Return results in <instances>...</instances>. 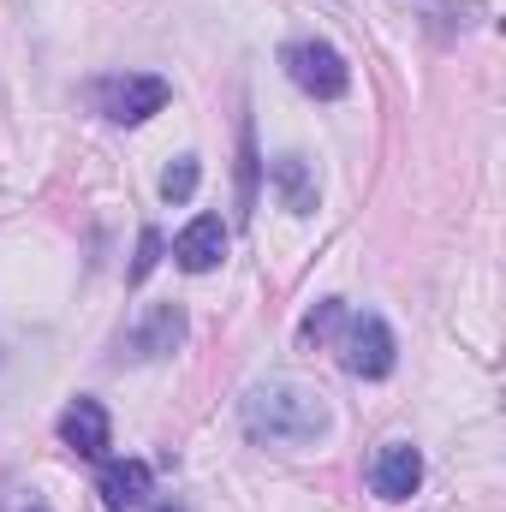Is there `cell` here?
Here are the masks:
<instances>
[{
	"label": "cell",
	"mask_w": 506,
	"mask_h": 512,
	"mask_svg": "<svg viewBox=\"0 0 506 512\" xmlns=\"http://www.w3.org/2000/svg\"><path fill=\"white\" fill-rule=\"evenodd\" d=\"M149 489H155V477H149V465H143V459H108V465H102V477H96L102 507H114V512L143 507V501H149Z\"/></svg>",
	"instance_id": "obj_7"
},
{
	"label": "cell",
	"mask_w": 506,
	"mask_h": 512,
	"mask_svg": "<svg viewBox=\"0 0 506 512\" xmlns=\"http://www.w3.org/2000/svg\"><path fill=\"white\" fill-rule=\"evenodd\" d=\"M286 72H292V84H298L304 96H316V102H340V96L352 90V66H346L340 48H328V42H292V48H286Z\"/></svg>",
	"instance_id": "obj_3"
},
{
	"label": "cell",
	"mask_w": 506,
	"mask_h": 512,
	"mask_svg": "<svg viewBox=\"0 0 506 512\" xmlns=\"http://www.w3.org/2000/svg\"><path fill=\"white\" fill-rule=\"evenodd\" d=\"M155 256H161V233H155V227H143V239H137V262H131V280H149Z\"/></svg>",
	"instance_id": "obj_14"
},
{
	"label": "cell",
	"mask_w": 506,
	"mask_h": 512,
	"mask_svg": "<svg viewBox=\"0 0 506 512\" xmlns=\"http://www.w3.org/2000/svg\"><path fill=\"white\" fill-rule=\"evenodd\" d=\"M239 203H256V137L251 126H239Z\"/></svg>",
	"instance_id": "obj_13"
},
{
	"label": "cell",
	"mask_w": 506,
	"mask_h": 512,
	"mask_svg": "<svg viewBox=\"0 0 506 512\" xmlns=\"http://www.w3.org/2000/svg\"><path fill=\"white\" fill-rule=\"evenodd\" d=\"M393 358H399L393 328L381 316H370V310L364 316L346 310V322H340V364L352 376H364V382H381V376H393Z\"/></svg>",
	"instance_id": "obj_2"
},
{
	"label": "cell",
	"mask_w": 506,
	"mask_h": 512,
	"mask_svg": "<svg viewBox=\"0 0 506 512\" xmlns=\"http://www.w3.org/2000/svg\"><path fill=\"white\" fill-rule=\"evenodd\" d=\"M221 256H227V227H221V215H197V221L173 239V262H179L185 274H209Z\"/></svg>",
	"instance_id": "obj_6"
},
{
	"label": "cell",
	"mask_w": 506,
	"mask_h": 512,
	"mask_svg": "<svg viewBox=\"0 0 506 512\" xmlns=\"http://www.w3.org/2000/svg\"><path fill=\"white\" fill-rule=\"evenodd\" d=\"M340 322H346V304H340V298H322V304L304 316L298 340H304V346H322V340H334V328H340Z\"/></svg>",
	"instance_id": "obj_12"
},
{
	"label": "cell",
	"mask_w": 506,
	"mask_h": 512,
	"mask_svg": "<svg viewBox=\"0 0 506 512\" xmlns=\"http://www.w3.org/2000/svg\"><path fill=\"white\" fill-rule=\"evenodd\" d=\"M179 340H185V310L179 304H155L126 334L131 358H167V352H179Z\"/></svg>",
	"instance_id": "obj_9"
},
{
	"label": "cell",
	"mask_w": 506,
	"mask_h": 512,
	"mask_svg": "<svg viewBox=\"0 0 506 512\" xmlns=\"http://www.w3.org/2000/svg\"><path fill=\"white\" fill-rule=\"evenodd\" d=\"M268 173H274V191H280V203H286L292 215H310V209H316L322 191H316V173H310L304 155H274Z\"/></svg>",
	"instance_id": "obj_10"
},
{
	"label": "cell",
	"mask_w": 506,
	"mask_h": 512,
	"mask_svg": "<svg viewBox=\"0 0 506 512\" xmlns=\"http://www.w3.org/2000/svg\"><path fill=\"white\" fill-rule=\"evenodd\" d=\"M423 483V453L411 441H387L376 459H370V489L381 501H411Z\"/></svg>",
	"instance_id": "obj_5"
},
{
	"label": "cell",
	"mask_w": 506,
	"mask_h": 512,
	"mask_svg": "<svg viewBox=\"0 0 506 512\" xmlns=\"http://www.w3.org/2000/svg\"><path fill=\"white\" fill-rule=\"evenodd\" d=\"M0 512H48V501H42L36 489H6V495H0Z\"/></svg>",
	"instance_id": "obj_15"
},
{
	"label": "cell",
	"mask_w": 506,
	"mask_h": 512,
	"mask_svg": "<svg viewBox=\"0 0 506 512\" xmlns=\"http://www.w3.org/2000/svg\"><path fill=\"white\" fill-rule=\"evenodd\" d=\"M239 417H245V435L262 447H310L328 435V399L310 382H292V376L256 382L239 405Z\"/></svg>",
	"instance_id": "obj_1"
},
{
	"label": "cell",
	"mask_w": 506,
	"mask_h": 512,
	"mask_svg": "<svg viewBox=\"0 0 506 512\" xmlns=\"http://www.w3.org/2000/svg\"><path fill=\"white\" fill-rule=\"evenodd\" d=\"M96 108L114 120V126H143L149 114L167 108V84L155 72H120V78H102L96 84Z\"/></svg>",
	"instance_id": "obj_4"
},
{
	"label": "cell",
	"mask_w": 506,
	"mask_h": 512,
	"mask_svg": "<svg viewBox=\"0 0 506 512\" xmlns=\"http://www.w3.org/2000/svg\"><path fill=\"white\" fill-rule=\"evenodd\" d=\"M197 179H203V161H197V155H179V161L161 173V197H167V203H191V197H197Z\"/></svg>",
	"instance_id": "obj_11"
},
{
	"label": "cell",
	"mask_w": 506,
	"mask_h": 512,
	"mask_svg": "<svg viewBox=\"0 0 506 512\" xmlns=\"http://www.w3.org/2000/svg\"><path fill=\"white\" fill-rule=\"evenodd\" d=\"M161 512H173V507H161Z\"/></svg>",
	"instance_id": "obj_16"
},
{
	"label": "cell",
	"mask_w": 506,
	"mask_h": 512,
	"mask_svg": "<svg viewBox=\"0 0 506 512\" xmlns=\"http://www.w3.org/2000/svg\"><path fill=\"white\" fill-rule=\"evenodd\" d=\"M60 441L78 459H102V447H108V411H102V399H72L60 411Z\"/></svg>",
	"instance_id": "obj_8"
}]
</instances>
